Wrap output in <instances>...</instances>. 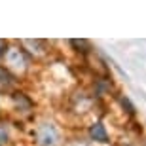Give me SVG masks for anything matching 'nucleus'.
Returning <instances> with one entry per match:
<instances>
[{"instance_id":"obj_1","label":"nucleus","mask_w":146,"mask_h":146,"mask_svg":"<svg viewBox=\"0 0 146 146\" xmlns=\"http://www.w3.org/2000/svg\"><path fill=\"white\" fill-rule=\"evenodd\" d=\"M91 135L95 141H101V142H108V135H106V131H104V127L101 123H97L95 127L91 129Z\"/></svg>"},{"instance_id":"obj_2","label":"nucleus","mask_w":146,"mask_h":146,"mask_svg":"<svg viewBox=\"0 0 146 146\" xmlns=\"http://www.w3.org/2000/svg\"><path fill=\"white\" fill-rule=\"evenodd\" d=\"M2 46H4V44H2V42H0V48H2ZM0 53H2V49H0Z\"/></svg>"}]
</instances>
